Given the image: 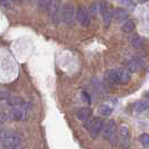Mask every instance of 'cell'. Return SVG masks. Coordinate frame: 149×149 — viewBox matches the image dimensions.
Returning <instances> with one entry per match:
<instances>
[{"instance_id":"1","label":"cell","mask_w":149,"mask_h":149,"mask_svg":"<svg viewBox=\"0 0 149 149\" xmlns=\"http://www.w3.org/2000/svg\"><path fill=\"white\" fill-rule=\"evenodd\" d=\"M0 142L7 149H20L22 137L18 134L11 132V131H1Z\"/></svg>"},{"instance_id":"2","label":"cell","mask_w":149,"mask_h":149,"mask_svg":"<svg viewBox=\"0 0 149 149\" xmlns=\"http://www.w3.org/2000/svg\"><path fill=\"white\" fill-rule=\"evenodd\" d=\"M62 18L65 24L73 25L75 20V8L71 3H66L62 9Z\"/></svg>"},{"instance_id":"3","label":"cell","mask_w":149,"mask_h":149,"mask_svg":"<svg viewBox=\"0 0 149 149\" xmlns=\"http://www.w3.org/2000/svg\"><path fill=\"white\" fill-rule=\"evenodd\" d=\"M118 131V127H117V123L114 120H109L107 121L103 126V129H102V137L104 138L105 140H110L111 137L113 134Z\"/></svg>"},{"instance_id":"4","label":"cell","mask_w":149,"mask_h":149,"mask_svg":"<svg viewBox=\"0 0 149 149\" xmlns=\"http://www.w3.org/2000/svg\"><path fill=\"white\" fill-rule=\"evenodd\" d=\"M118 132L120 136V148L122 149H128L130 147V136H129V130L126 125L121 126L118 129Z\"/></svg>"},{"instance_id":"5","label":"cell","mask_w":149,"mask_h":149,"mask_svg":"<svg viewBox=\"0 0 149 149\" xmlns=\"http://www.w3.org/2000/svg\"><path fill=\"white\" fill-rule=\"evenodd\" d=\"M76 19L77 22L82 25L83 27H88L91 22V16H90V11L84 7H80L77 9L76 13Z\"/></svg>"},{"instance_id":"6","label":"cell","mask_w":149,"mask_h":149,"mask_svg":"<svg viewBox=\"0 0 149 149\" xmlns=\"http://www.w3.org/2000/svg\"><path fill=\"white\" fill-rule=\"evenodd\" d=\"M104 123H105V121L102 119V118H97V117H95L94 122H93V126H92L91 130H90V134H91V137H92V138L95 139V138L99 137V134H101Z\"/></svg>"},{"instance_id":"7","label":"cell","mask_w":149,"mask_h":149,"mask_svg":"<svg viewBox=\"0 0 149 149\" xmlns=\"http://www.w3.org/2000/svg\"><path fill=\"white\" fill-rule=\"evenodd\" d=\"M60 7H61V0H49L48 7H47V11H48V14L52 16L54 19L57 18V16H58Z\"/></svg>"},{"instance_id":"8","label":"cell","mask_w":149,"mask_h":149,"mask_svg":"<svg viewBox=\"0 0 149 149\" xmlns=\"http://www.w3.org/2000/svg\"><path fill=\"white\" fill-rule=\"evenodd\" d=\"M108 80L111 84H120V71L117 68L110 70L108 72Z\"/></svg>"},{"instance_id":"9","label":"cell","mask_w":149,"mask_h":149,"mask_svg":"<svg viewBox=\"0 0 149 149\" xmlns=\"http://www.w3.org/2000/svg\"><path fill=\"white\" fill-rule=\"evenodd\" d=\"M91 117H92V110L90 108H82L77 112V118H79V120H81L82 122L86 121Z\"/></svg>"},{"instance_id":"10","label":"cell","mask_w":149,"mask_h":149,"mask_svg":"<svg viewBox=\"0 0 149 149\" xmlns=\"http://www.w3.org/2000/svg\"><path fill=\"white\" fill-rule=\"evenodd\" d=\"M113 18H114L116 22H125L128 18L127 11L123 10V9H116L113 11Z\"/></svg>"},{"instance_id":"11","label":"cell","mask_w":149,"mask_h":149,"mask_svg":"<svg viewBox=\"0 0 149 149\" xmlns=\"http://www.w3.org/2000/svg\"><path fill=\"white\" fill-rule=\"evenodd\" d=\"M120 84H126L129 82L130 76H131V72L128 70L127 67L125 68H120Z\"/></svg>"},{"instance_id":"12","label":"cell","mask_w":149,"mask_h":149,"mask_svg":"<svg viewBox=\"0 0 149 149\" xmlns=\"http://www.w3.org/2000/svg\"><path fill=\"white\" fill-rule=\"evenodd\" d=\"M126 67H127L128 70L131 72V73H137L141 67H140V65H139V63L137 62V60L136 58H131V60H129L127 62V65H126Z\"/></svg>"},{"instance_id":"13","label":"cell","mask_w":149,"mask_h":149,"mask_svg":"<svg viewBox=\"0 0 149 149\" xmlns=\"http://www.w3.org/2000/svg\"><path fill=\"white\" fill-rule=\"evenodd\" d=\"M6 102H7L8 105L14 107V108L24 105V100H22V97H8L7 100H6Z\"/></svg>"},{"instance_id":"14","label":"cell","mask_w":149,"mask_h":149,"mask_svg":"<svg viewBox=\"0 0 149 149\" xmlns=\"http://www.w3.org/2000/svg\"><path fill=\"white\" fill-rule=\"evenodd\" d=\"M131 46L136 48V49H139V48H141L142 46L145 45V40H143V38L140 37V36H137V37H134L131 39Z\"/></svg>"},{"instance_id":"15","label":"cell","mask_w":149,"mask_h":149,"mask_svg":"<svg viewBox=\"0 0 149 149\" xmlns=\"http://www.w3.org/2000/svg\"><path fill=\"white\" fill-rule=\"evenodd\" d=\"M11 116L15 120H22L24 118V110L20 107H16L11 112Z\"/></svg>"},{"instance_id":"16","label":"cell","mask_w":149,"mask_h":149,"mask_svg":"<svg viewBox=\"0 0 149 149\" xmlns=\"http://www.w3.org/2000/svg\"><path fill=\"white\" fill-rule=\"evenodd\" d=\"M148 108V102H145V101H138L134 103V111L137 112H143L146 109Z\"/></svg>"},{"instance_id":"17","label":"cell","mask_w":149,"mask_h":149,"mask_svg":"<svg viewBox=\"0 0 149 149\" xmlns=\"http://www.w3.org/2000/svg\"><path fill=\"white\" fill-rule=\"evenodd\" d=\"M99 112H100L101 116L108 117V116H110L112 113V109L110 107H108V105H101V107L99 108Z\"/></svg>"},{"instance_id":"18","label":"cell","mask_w":149,"mask_h":149,"mask_svg":"<svg viewBox=\"0 0 149 149\" xmlns=\"http://www.w3.org/2000/svg\"><path fill=\"white\" fill-rule=\"evenodd\" d=\"M134 29V24L131 20H127V22L122 25V30L125 33H131Z\"/></svg>"},{"instance_id":"19","label":"cell","mask_w":149,"mask_h":149,"mask_svg":"<svg viewBox=\"0 0 149 149\" xmlns=\"http://www.w3.org/2000/svg\"><path fill=\"white\" fill-rule=\"evenodd\" d=\"M102 19H103V24H104V26H109L110 25V22H111V19H112V14L111 11L109 10V11H107V13H104L103 15H102Z\"/></svg>"},{"instance_id":"20","label":"cell","mask_w":149,"mask_h":149,"mask_svg":"<svg viewBox=\"0 0 149 149\" xmlns=\"http://www.w3.org/2000/svg\"><path fill=\"white\" fill-rule=\"evenodd\" d=\"M139 141L141 142L142 146L149 147V134H142L139 137Z\"/></svg>"},{"instance_id":"21","label":"cell","mask_w":149,"mask_h":149,"mask_svg":"<svg viewBox=\"0 0 149 149\" xmlns=\"http://www.w3.org/2000/svg\"><path fill=\"white\" fill-rule=\"evenodd\" d=\"M90 15L91 16H95L97 13H100V9H99V2H94L91 5L90 7Z\"/></svg>"},{"instance_id":"22","label":"cell","mask_w":149,"mask_h":149,"mask_svg":"<svg viewBox=\"0 0 149 149\" xmlns=\"http://www.w3.org/2000/svg\"><path fill=\"white\" fill-rule=\"evenodd\" d=\"M38 6L40 9L43 10H47V7H48V3H49V0H38Z\"/></svg>"},{"instance_id":"23","label":"cell","mask_w":149,"mask_h":149,"mask_svg":"<svg viewBox=\"0 0 149 149\" xmlns=\"http://www.w3.org/2000/svg\"><path fill=\"white\" fill-rule=\"evenodd\" d=\"M136 60H137V62L139 63V65H140V67H145L146 66V60H145V57L143 56H141V55H138V56H136L134 57Z\"/></svg>"},{"instance_id":"24","label":"cell","mask_w":149,"mask_h":149,"mask_svg":"<svg viewBox=\"0 0 149 149\" xmlns=\"http://www.w3.org/2000/svg\"><path fill=\"white\" fill-rule=\"evenodd\" d=\"M123 5H126L127 7H130V8H134V2L132 0H120Z\"/></svg>"},{"instance_id":"25","label":"cell","mask_w":149,"mask_h":149,"mask_svg":"<svg viewBox=\"0 0 149 149\" xmlns=\"http://www.w3.org/2000/svg\"><path fill=\"white\" fill-rule=\"evenodd\" d=\"M82 97H83V100H84L86 103H91V99H90L89 94H88L86 92H83V93H82Z\"/></svg>"},{"instance_id":"26","label":"cell","mask_w":149,"mask_h":149,"mask_svg":"<svg viewBox=\"0 0 149 149\" xmlns=\"http://www.w3.org/2000/svg\"><path fill=\"white\" fill-rule=\"evenodd\" d=\"M0 3L2 6H8L9 5V0H0Z\"/></svg>"},{"instance_id":"27","label":"cell","mask_w":149,"mask_h":149,"mask_svg":"<svg viewBox=\"0 0 149 149\" xmlns=\"http://www.w3.org/2000/svg\"><path fill=\"white\" fill-rule=\"evenodd\" d=\"M139 1H140V2H146L147 0H139Z\"/></svg>"},{"instance_id":"28","label":"cell","mask_w":149,"mask_h":149,"mask_svg":"<svg viewBox=\"0 0 149 149\" xmlns=\"http://www.w3.org/2000/svg\"><path fill=\"white\" fill-rule=\"evenodd\" d=\"M28 1H30V2H34V1H38V0H28Z\"/></svg>"},{"instance_id":"29","label":"cell","mask_w":149,"mask_h":149,"mask_svg":"<svg viewBox=\"0 0 149 149\" xmlns=\"http://www.w3.org/2000/svg\"><path fill=\"white\" fill-rule=\"evenodd\" d=\"M146 97H148V99H149V92L147 93V94H146Z\"/></svg>"}]
</instances>
